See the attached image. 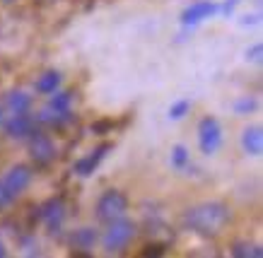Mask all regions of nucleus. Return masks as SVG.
<instances>
[{"instance_id": "nucleus-1", "label": "nucleus", "mask_w": 263, "mask_h": 258, "mask_svg": "<svg viewBox=\"0 0 263 258\" xmlns=\"http://www.w3.org/2000/svg\"><path fill=\"white\" fill-rule=\"evenodd\" d=\"M232 212L230 208L220 201H205L198 203L183 212V227L198 236H217L230 225Z\"/></svg>"}, {"instance_id": "nucleus-2", "label": "nucleus", "mask_w": 263, "mask_h": 258, "mask_svg": "<svg viewBox=\"0 0 263 258\" xmlns=\"http://www.w3.org/2000/svg\"><path fill=\"white\" fill-rule=\"evenodd\" d=\"M133 236H136V225L130 220L126 217L114 220V222H109V227H106V232L102 236L104 251L106 253H119V251H123L130 244Z\"/></svg>"}, {"instance_id": "nucleus-3", "label": "nucleus", "mask_w": 263, "mask_h": 258, "mask_svg": "<svg viewBox=\"0 0 263 258\" xmlns=\"http://www.w3.org/2000/svg\"><path fill=\"white\" fill-rule=\"evenodd\" d=\"M95 212H97V220H99V222H106V225L119 217H126V212H128L126 193H121L116 188L104 191V193L99 195V201H97Z\"/></svg>"}, {"instance_id": "nucleus-4", "label": "nucleus", "mask_w": 263, "mask_h": 258, "mask_svg": "<svg viewBox=\"0 0 263 258\" xmlns=\"http://www.w3.org/2000/svg\"><path fill=\"white\" fill-rule=\"evenodd\" d=\"M198 147L205 157L215 154L217 150L222 147V126H220L217 118H213V116L200 118V123H198Z\"/></svg>"}, {"instance_id": "nucleus-5", "label": "nucleus", "mask_w": 263, "mask_h": 258, "mask_svg": "<svg viewBox=\"0 0 263 258\" xmlns=\"http://www.w3.org/2000/svg\"><path fill=\"white\" fill-rule=\"evenodd\" d=\"M32 169L29 167H24V164H15V167H10L8 174L0 178L3 181V186H5V191L10 193V198L15 201L17 195H22L27 188H29V184H32Z\"/></svg>"}, {"instance_id": "nucleus-6", "label": "nucleus", "mask_w": 263, "mask_h": 258, "mask_svg": "<svg viewBox=\"0 0 263 258\" xmlns=\"http://www.w3.org/2000/svg\"><path fill=\"white\" fill-rule=\"evenodd\" d=\"M29 154H32V160L36 164H51V162L56 160V145H53V140L46 135V133H41V130H34L32 135H29Z\"/></svg>"}, {"instance_id": "nucleus-7", "label": "nucleus", "mask_w": 263, "mask_h": 258, "mask_svg": "<svg viewBox=\"0 0 263 258\" xmlns=\"http://www.w3.org/2000/svg\"><path fill=\"white\" fill-rule=\"evenodd\" d=\"M215 12H220V10H217V5L213 0H196L193 5H189V8L181 12V25L196 27V25H200V22H205L208 17H213Z\"/></svg>"}, {"instance_id": "nucleus-8", "label": "nucleus", "mask_w": 263, "mask_h": 258, "mask_svg": "<svg viewBox=\"0 0 263 258\" xmlns=\"http://www.w3.org/2000/svg\"><path fill=\"white\" fill-rule=\"evenodd\" d=\"M39 217L46 222L48 232H58V229H61V225H63V220H65V205H63V201H61V198H51L48 203H44V205H41Z\"/></svg>"}, {"instance_id": "nucleus-9", "label": "nucleus", "mask_w": 263, "mask_h": 258, "mask_svg": "<svg viewBox=\"0 0 263 258\" xmlns=\"http://www.w3.org/2000/svg\"><path fill=\"white\" fill-rule=\"evenodd\" d=\"M109 150H111V145H99L97 150H92L87 157H82V160L75 162V164H72V171H75L78 176H92V174L99 169V164L104 162V157H106Z\"/></svg>"}, {"instance_id": "nucleus-10", "label": "nucleus", "mask_w": 263, "mask_h": 258, "mask_svg": "<svg viewBox=\"0 0 263 258\" xmlns=\"http://www.w3.org/2000/svg\"><path fill=\"white\" fill-rule=\"evenodd\" d=\"M5 133L8 137L12 140H24V137H29L34 133V118L29 113H12V118L5 123Z\"/></svg>"}, {"instance_id": "nucleus-11", "label": "nucleus", "mask_w": 263, "mask_h": 258, "mask_svg": "<svg viewBox=\"0 0 263 258\" xmlns=\"http://www.w3.org/2000/svg\"><path fill=\"white\" fill-rule=\"evenodd\" d=\"M239 145L241 150L251 157H258L263 152V133H261V126H249V128L241 130V137H239Z\"/></svg>"}, {"instance_id": "nucleus-12", "label": "nucleus", "mask_w": 263, "mask_h": 258, "mask_svg": "<svg viewBox=\"0 0 263 258\" xmlns=\"http://www.w3.org/2000/svg\"><path fill=\"white\" fill-rule=\"evenodd\" d=\"M97 239H99V234L92 227H80V229H75L70 234V246L75 251H89V249H95Z\"/></svg>"}, {"instance_id": "nucleus-13", "label": "nucleus", "mask_w": 263, "mask_h": 258, "mask_svg": "<svg viewBox=\"0 0 263 258\" xmlns=\"http://www.w3.org/2000/svg\"><path fill=\"white\" fill-rule=\"evenodd\" d=\"M5 106L10 109V113H24L29 111V106H32V97L24 94L22 89H12L5 97Z\"/></svg>"}, {"instance_id": "nucleus-14", "label": "nucleus", "mask_w": 263, "mask_h": 258, "mask_svg": "<svg viewBox=\"0 0 263 258\" xmlns=\"http://www.w3.org/2000/svg\"><path fill=\"white\" fill-rule=\"evenodd\" d=\"M58 87H61V73H56V70H48L36 80V92L39 94H53Z\"/></svg>"}, {"instance_id": "nucleus-15", "label": "nucleus", "mask_w": 263, "mask_h": 258, "mask_svg": "<svg viewBox=\"0 0 263 258\" xmlns=\"http://www.w3.org/2000/svg\"><path fill=\"white\" fill-rule=\"evenodd\" d=\"M189 111H191V102L189 99H176L174 104L169 106V118L172 121H181Z\"/></svg>"}, {"instance_id": "nucleus-16", "label": "nucleus", "mask_w": 263, "mask_h": 258, "mask_svg": "<svg viewBox=\"0 0 263 258\" xmlns=\"http://www.w3.org/2000/svg\"><path fill=\"white\" fill-rule=\"evenodd\" d=\"M53 94H56V92H53ZM70 102H72V92H58L56 97L51 99V111H56V113L68 111V109H70Z\"/></svg>"}, {"instance_id": "nucleus-17", "label": "nucleus", "mask_w": 263, "mask_h": 258, "mask_svg": "<svg viewBox=\"0 0 263 258\" xmlns=\"http://www.w3.org/2000/svg\"><path fill=\"white\" fill-rule=\"evenodd\" d=\"M256 109H258V102L251 97H241L234 102V113H237V116H249V113H254Z\"/></svg>"}, {"instance_id": "nucleus-18", "label": "nucleus", "mask_w": 263, "mask_h": 258, "mask_svg": "<svg viewBox=\"0 0 263 258\" xmlns=\"http://www.w3.org/2000/svg\"><path fill=\"white\" fill-rule=\"evenodd\" d=\"M232 253L234 256H241V258H261L263 251L261 246H251V244H234V249H232Z\"/></svg>"}, {"instance_id": "nucleus-19", "label": "nucleus", "mask_w": 263, "mask_h": 258, "mask_svg": "<svg viewBox=\"0 0 263 258\" xmlns=\"http://www.w3.org/2000/svg\"><path fill=\"white\" fill-rule=\"evenodd\" d=\"M189 164V150L183 145H176L174 150H172V167L174 169H183Z\"/></svg>"}, {"instance_id": "nucleus-20", "label": "nucleus", "mask_w": 263, "mask_h": 258, "mask_svg": "<svg viewBox=\"0 0 263 258\" xmlns=\"http://www.w3.org/2000/svg\"><path fill=\"white\" fill-rule=\"evenodd\" d=\"M261 51H263L261 44H254L251 49H247V61H251V63H258V61H261Z\"/></svg>"}, {"instance_id": "nucleus-21", "label": "nucleus", "mask_w": 263, "mask_h": 258, "mask_svg": "<svg viewBox=\"0 0 263 258\" xmlns=\"http://www.w3.org/2000/svg\"><path fill=\"white\" fill-rule=\"evenodd\" d=\"M10 203H12V198H10V193L5 191V186H3V181H0V212L8 208Z\"/></svg>"}, {"instance_id": "nucleus-22", "label": "nucleus", "mask_w": 263, "mask_h": 258, "mask_svg": "<svg viewBox=\"0 0 263 258\" xmlns=\"http://www.w3.org/2000/svg\"><path fill=\"white\" fill-rule=\"evenodd\" d=\"M237 3H239V0H227L222 8H217V10H222V15H232V10L237 8Z\"/></svg>"}, {"instance_id": "nucleus-23", "label": "nucleus", "mask_w": 263, "mask_h": 258, "mask_svg": "<svg viewBox=\"0 0 263 258\" xmlns=\"http://www.w3.org/2000/svg\"><path fill=\"white\" fill-rule=\"evenodd\" d=\"M5 253H8V251H5V244H3V242H0V258H3V256H5Z\"/></svg>"}, {"instance_id": "nucleus-24", "label": "nucleus", "mask_w": 263, "mask_h": 258, "mask_svg": "<svg viewBox=\"0 0 263 258\" xmlns=\"http://www.w3.org/2000/svg\"><path fill=\"white\" fill-rule=\"evenodd\" d=\"M5 3H15V0H5Z\"/></svg>"}, {"instance_id": "nucleus-25", "label": "nucleus", "mask_w": 263, "mask_h": 258, "mask_svg": "<svg viewBox=\"0 0 263 258\" xmlns=\"http://www.w3.org/2000/svg\"><path fill=\"white\" fill-rule=\"evenodd\" d=\"M0 123H3V113H0Z\"/></svg>"}]
</instances>
